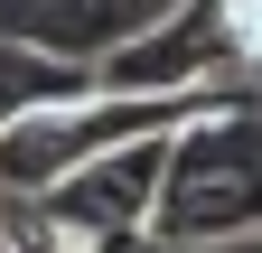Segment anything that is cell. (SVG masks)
<instances>
[{"instance_id":"6da1fadb","label":"cell","mask_w":262,"mask_h":253,"mask_svg":"<svg viewBox=\"0 0 262 253\" xmlns=\"http://www.w3.org/2000/svg\"><path fill=\"white\" fill-rule=\"evenodd\" d=\"M262 235V85L225 94L169 141V178H159V225L150 244H244Z\"/></svg>"},{"instance_id":"8992f818","label":"cell","mask_w":262,"mask_h":253,"mask_svg":"<svg viewBox=\"0 0 262 253\" xmlns=\"http://www.w3.org/2000/svg\"><path fill=\"white\" fill-rule=\"evenodd\" d=\"M10 225H19V197H10V187H0V244H10Z\"/></svg>"},{"instance_id":"7a4b0ae2","label":"cell","mask_w":262,"mask_h":253,"mask_svg":"<svg viewBox=\"0 0 262 253\" xmlns=\"http://www.w3.org/2000/svg\"><path fill=\"white\" fill-rule=\"evenodd\" d=\"M169 141L178 132H150V141H122V150H94L84 169H66L47 197H19L38 206L56 235H75L84 253H141L159 225V178H169Z\"/></svg>"},{"instance_id":"3957f363","label":"cell","mask_w":262,"mask_h":253,"mask_svg":"<svg viewBox=\"0 0 262 253\" xmlns=\"http://www.w3.org/2000/svg\"><path fill=\"white\" fill-rule=\"evenodd\" d=\"M159 19H169L159 0H0V38L56 47V56H75V66H103L113 47H131Z\"/></svg>"},{"instance_id":"5b68a950","label":"cell","mask_w":262,"mask_h":253,"mask_svg":"<svg viewBox=\"0 0 262 253\" xmlns=\"http://www.w3.org/2000/svg\"><path fill=\"white\" fill-rule=\"evenodd\" d=\"M0 253H84V244H75V235H56L38 206H19V225H10V244H0Z\"/></svg>"},{"instance_id":"52a82bcc","label":"cell","mask_w":262,"mask_h":253,"mask_svg":"<svg viewBox=\"0 0 262 253\" xmlns=\"http://www.w3.org/2000/svg\"><path fill=\"white\" fill-rule=\"evenodd\" d=\"M159 10H178V0H159Z\"/></svg>"},{"instance_id":"277c9868","label":"cell","mask_w":262,"mask_h":253,"mask_svg":"<svg viewBox=\"0 0 262 253\" xmlns=\"http://www.w3.org/2000/svg\"><path fill=\"white\" fill-rule=\"evenodd\" d=\"M75 94H94V66H75L56 47H28V38H0V132L47 113V103H75Z\"/></svg>"}]
</instances>
